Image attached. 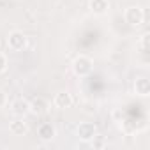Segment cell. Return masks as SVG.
<instances>
[{
  "mask_svg": "<svg viewBox=\"0 0 150 150\" xmlns=\"http://www.w3.org/2000/svg\"><path fill=\"white\" fill-rule=\"evenodd\" d=\"M92 69H94V62H92V58H88L85 55H80L72 62V71H74V74H78V76H88L92 72Z\"/></svg>",
  "mask_w": 150,
  "mask_h": 150,
  "instance_id": "1",
  "label": "cell"
},
{
  "mask_svg": "<svg viewBox=\"0 0 150 150\" xmlns=\"http://www.w3.org/2000/svg\"><path fill=\"white\" fill-rule=\"evenodd\" d=\"M27 44H28V39H27V35H25L23 32H20V30H13V32L9 34V37H7V46H9L13 51H23V50L27 48Z\"/></svg>",
  "mask_w": 150,
  "mask_h": 150,
  "instance_id": "2",
  "label": "cell"
},
{
  "mask_svg": "<svg viewBox=\"0 0 150 150\" xmlns=\"http://www.w3.org/2000/svg\"><path fill=\"white\" fill-rule=\"evenodd\" d=\"M124 18H125V21H127L131 27H138V25L143 23L145 14H143V9H141V7H138V6H131V7L125 9Z\"/></svg>",
  "mask_w": 150,
  "mask_h": 150,
  "instance_id": "3",
  "label": "cell"
},
{
  "mask_svg": "<svg viewBox=\"0 0 150 150\" xmlns=\"http://www.w3.org/2000/svg\"><path fill=\"white\" fill-rule=\"evenodd\" d=\"M76 134H78V138H80L81 141H90V139L97 134V127H96V124H92V122H83V124L78 125Z\"/></svg>",
  "mask_w": 150,
  "mask_h": 150,
  "instance_id": "4",
  "label": "cell"
},
{
  "mask_svg": "<svg viewBox=\"0 0 150 150\" xmlns=\"http://www.w3.org/2000/svg\"><path fill=\"white\" fill-rule=\"evenodd\" d=\"M11 111H13L16 117L23 118L27 113H30L28 101H27V99H16V101H13V103H11Z\"/></svg>",
  "mask_w": 150,
  "mask_h": 150,
  "instance_id": "5",
  "label": "cell"
},
{
  "mask_svg": "<svg viewBox=\"0 0 150 150\" xmlns=\"http://www.w3.org/2000/svg\"><path fill=\"white\" fill-rule=\"evenodd\" d=\"M28 106H30V113H34V115H46L48 113V110H50V106H48V101L46 99H42V97H37V99H34L32 103H28Z\"/></svg>",
  "mask_w": 150,
  "mask_h": 150,
  "instance_id": "6",
  "label": "cell"
},
{
  "mask_svg": "<svg viewBox=\"0 0 150 150\" xmlns=\"http://www.w3.org/2000/svg\"><path fill=\"white\" fill-rule=\"evenodd\" d=\"M53 103H55V106H57L58 110H65V108H69V106L72 104V96H71L69 92H58V94L55 96Z\"/></svg>",
  "mask_w": 150,
  "mask_h": 150,
  "instance_id": "7",
  "label": "cell"
},
{
  "mask_svg": "<svg viewBox=\"0 0 150 150\" xmlns=\"http://www.w3.org/2000/svg\"><path fill=\"white\" fill-rule=\"evenodd\" d=\"M88 6H90V11L94 14H106L108 9H110V2H108V0H90Z\"/></svg>",
  "mask_w": 150,
  "mask_h": 150,
  "instance_id": "8",
  "label": "cell"
},
{
  "mask_svg": "<svg viewBox=\"0 0 150 150\" xmlns=\"http://www.w3.org/2000/svg\"><path fill=\"white\" fill-rule=\"evenodd\" d=\"M37 136L42 141H50V139L55 138V127L51 124H41L39 129H37Z\"/></svg>",
  "mask_w": 150,
  "mask_h": 150,
  "instance_id": "9",
  "label": "cell"
},
{
  "mask_svg": "<svg viewBox=\"0 0 150 150\" xmlns=\"http://www.w3.org/2000/svg\"><path fill=\"white\" fill-rule=\"evenodd\" d=\"M134 90H136L138 96H143V97L148 96L150 94V81L146 78H138L136 83H134Z\"/></svg>",
  "mask_w": 150,
  "mask_h": 150,
  "instance_id": "10",
  "label": "cell"
},
{
  "mask_svg": "<svg viewBox=\"0 0 150 150\" xmlns=\"http://www.w3.org/2000/svg\"><path fill=\"white\" fill-rule=\"evenodd\" d=\"M9 129H11V132L13 134H16V136H21V134H25L27 132V124L18 117L16 120H13L11 122V125H9Z\"/></svg>",
  "mask_w": 150,
  "mask_h": 150,
  "instance_id": "11",
  "label": "cell"
},
{
  "mask_svg": "<svg viewBox=\"0 0 150 150\" xmlns=\"http://www.w3.org/2000/svg\"><path fill=\"white\" fill-rule=\"evenodd\" d=\"M90 141H92V146H94V148H103V146L106 145L104 138H103V136H97V134H96V136H94Z\"/></svg>",
  "mask_w": 150,
  "mask_h": 150,
  "instance_id": "12",
  "label": "cell"
},
{
  "mask_svg": "<svg viewBox=\"0 0 150 150\" xmlns=\"http://www.w3.org/2000/svg\"><path fill=\"white\" fill-rule=\"evenodd\" d=\"M6 69H7V58H6L4 53H0V74H2Z\"/></svg>",
  "mask_w": 150,
  "mask_h": 150,
  "instance_id": "13",
  "label": "cell"
},
{
  "mask_svg": "<svg viewBox=\"0 0 150 150\" xmlns=\"http://www.w3.org/2000/svg\"><path fill=\"white\" fill-rule=\"evenodd\" d=\"M148 34H143L141 35V48H143V51H146V48H148Z\"/></svg>",
  "mask_w": 150,
  "mask_h": 150,
  "instance_id": "14",
  "label": "cell"
},
{
  "mask_svg": "<svg viewBox=\"0 0 150 150\" xmlns=\"http://www.w3.org/2000/svg\"><path fill=\"white\" fill-rule=\"evenodd\" d=\"M6 103H7V96H6L4 90H0V108L6 106Z\"/></svg>",
  "mask_w": 150,
  "mask_h": 150,
  "instance_id": "15",
  "label": "cell"
}]
</instances>
